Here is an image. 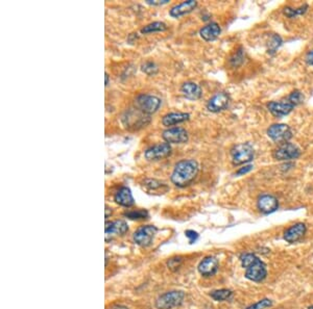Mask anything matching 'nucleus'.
I'll return each instance as SVG.
<instances>
[{
  "label": "nucleus",
  "instance_id": "obj_20",
  "mask_svg": "<svg viewBox=\"0 0 313 309\" xmlns=\"http://www.w3.org/2000/svg\"><path fill=\"white\" fill-rule=\"evenodd\" d=\"M220 32L221 29L219 25L215 22H211L201 29L200 35L205 41H214L219 37Z\"/></svg>",
  "mask_w": 313,
  "mask_h": 309
},
{
  "label": "nucleus",
  "instance_id": "obj_13",
  "mask_svg": "<svg viewBox=\"0 0 313 309\" xmlns=\"http://www.w3.org/2000/svg\"><path fill=\"white\" fill-rule=\"evenodd\" d=\"M219 269L218 261L213 256H207L199 264V272L204 277H212Z\"/></svg>",
  "mask_w": 313,
  "mask_h": 309
},
{
  "label": "nucleus",
  "instance_id": "obj_21",
  "mask_svg": "<svg viewBox=\"0 0 313 309\" xmlns=\"http://www.w3.org/2000/svg\"><path fill=\"white\" fill-rule=\"evenodd\" d=\"M190 115L186 113H170L163 117L162 124L164 126H174V125L187 121Z\"/></svg>",
  "mask_w": 313,
  "mask_h": 309
},
{
  "label": "nucleus",
  "instance_id": "obj_32",
  "mask_svg": "<svg viewBox=\"0 0 313 309\" xmlns=\"http://www.w3.org/2000/svg\"><path fill=\"white\" fill-rule=\"evenodd\" d=\"M185 235H186V237L188 238L189 243H190V244L195 243L196 239L199 238V235H197V232H195L194 230H187V231L185 232Z\"/></svg>",
  "mask_w": 313,
  "mask_h": 309
},
{
  "label": "nucleus",
  "instance_id": "obj_22",
  "mask_svg": "<svg viewBox=\"0 0 313 309\" xmlns=\"http://www.w3.org/2000/svg\"><path fill=\"white\" fill-rule=\"evenodd\" d=\"M166 29H167V25L165 23L161 22V21H156V22H153L151 24H147L146 26H144L141 29V32L144 33V35H146V33L162 32V31H165Z\"/></svg>",
  "mask_w": 313,
  "mask_h": 309
},
{
  "label": "nucleus",
  "instance_id": "obj_34",
  "mask_svg": "<svg viewBox=\"0 0 313 309\" xmlns=\"http://www.w3.org/2000/svg\"><path fill=\"white\" fill-rule=\"evenodd\" d=\"M253 170V166L252 165H248V166H244L243 168H240L239 170H238L236 172V175H243V174H246L249 173L250 171Z\"/></svg>",
  "mask_w": 313,
  "mask_h": 309
},
{
  "label": "nucleus",
  "instance_id": "obj_17",
  "mask_svg": "<svg viewBox=\"0 0 313 309\" xmlns=\"http://www.w3.org/2000/svg\"><path fill=\"white\" fill-rule=\"evenodd\" d=\"M196 6V1H194V0H188V1H184L182 3L175 5L174 7H171V10L169 11V15L171 17H174V18H180V17L191 13Z\"/></svg>",
  "mask_w": 313,
  "mask_h": 309
},
{
  "label": "nucleus",
  "instance_id": "obj_36",
  "mask_svg": "<svg viewBox=\"0 0 313 309\" xmlns=\"http://www.w3.org/2000/svg\"><path fill=\"white\" fill-rule=\"evenodd\" d=\"M306 62L308 63L309 66L313 67V50L312 51H310L308 54H307V57H306Z\"/></svg>",
  "mask_w": 313,
  "mask_h": 309
},
{
  "label": "nucleus",
  "instance_id": "obj_12",
  "mask_svg": "<svg viewBox=\"0 0 313 309\" xmlns=\"http://www.w3.org/2000/svg\"><path fill=\"white\" fill-rule=\"evenodd\" d=\"M230 103V96L226 92H218L213 97L210 98V100L207 103V108L209 112L212 113H219L221 111L226 110Z\"/></svg>",
  "mask_w": 313,
  "mask_h": 309
},
{
  "label": "nucleus",
  "instance_id": "obj_19",
  "mask_svg": "<svg viewBox=\"0 0 313 309\" xmlns=\"http://www.w3.org/2000/svg\"><path fill=\"white\" fill-rule=\"evenodd\" d=\"M183 95L189 100H197L202 97V89L195 82L187 81L181 88Z\"/></svg>",
  "mask_w": 313,
  "mask_h": 309
},
{
  "label": "nucleus",
  "instance_id": "obj_31",
  "mask_svg": "<svg viewBox=\"0 0 313 309\" xmlns=\"http://www.w3.org/2000/svg\"><path fill=\"white\" fill-rule=\"evenodd\" d=\"M231 65H232L233 67H237L239 66L242 62H243V53H242V50H239V51L236 52L232 57H231Z\"/></svg>",
  "mask_w": 313,
  "mask_h": 309
},
{
  "label": "nucleus",
  "instance_id": "obj_18",
  "mask_svg": "<svg viewBox=\"0 0 313 309\" xmlns=\"http://www.w3.org/2000/svg\"><path fill=\"white\" fill-rule=\"evenodd\" d=\"M293 105L290 104L288 101L286 102H269L267 104V108L268 111L271 113V115H274L275 117H284L287 116L288 114H290L293 110Z\"/></svg>",
  "mask_w": 313,
  "mask_h": 309
},
{
  "label": "nucleus",
  "instance_id": "obj_15",
  "mask_svg": "<svg viewBox=\"0 0 313 309\" xmlns=\"http://www.w3.org/2000/svg\"><path fill=\"white\" fill-rule=\"evenodd\" d=\"M306 231H307L306 225L303 223H296L284 232V239L287 241V243H290V244L296 243V241H299L305 236Z\"/></svg>",
  "mask_w": 313,
  "mask_h": 309
},
{
  "label": "nucleus",
  "instance_id": "obj_8",
  "mask_svg": "<svg viewBox=\"0 0 313 309\" xmlns=\"http://www.w3.org/2000/svg\"><path fill=\"white\" fill-rule=\"evenodd\" d=\"M301 155V150L294 144L287 143L280 145L273 153V156L277 161H290L295 160Z\"/></svg>",
  "mask_w": 313,
  "mask_h": 309
},
{
  "label": "nucleus",
  "instance_id": "obj_40",
  "mask_svg": "<svg viewBox=\"0 0 313 309\" xmlns=\"http://www.w3.org/2000/svg\"><path fill=\"white\" fill-rule=\"evenodd\" d=\"M308 309H313V305H312V306H309Z\"/></svg>",
  "mask_w": 313,
  "mask_h": 309
},
{
  "label": "nucleus",
  "instance_id": "obj_10",
  "mask_svg": "<svg viewBox=\"0 0 313 309\" xmlns=\"http://www.w3.org/2000/svg\"><path fill=\"white\" fill-rule=\"evenodd\" d=\"M162 138L169 144H183L188 141V132L182 127L168 128L163 132Z\"/></svg>",
  "mask_w": 313,
  "mask_h": 309
},
{
  "label": "nucleus",
  "instance_id": "obj_3",
  "mask_svg": "<svg viewBox=\"0 0 313 309\" xmlns=\"http://www.w3.org/2000/svg\"><path fill=\"white\" fill-rule=\"evenodd\" d=\"M185 296L182 290L167 291L156 299V307L158 309H175L183 304Z\"/></svg>",
  "mask_w": 313,
  "mask_h": 309
},
{
  "label": "nucleus",
  "instance_id": "obj_11",
  "mask_svg": "<svg viewBox=\"0 0 313 309\" xmlns=\"http://www.w3.org/2000/svg\"><path fill=\"white\" fill-rule=\"evenodd\" d=\"M129 231V226L126 221L116 220L105 223V240H110L116 237L126 235Z\"/></svg>",
  "mask_w": 313,
  "mask_h": 309
},
{
  "label": "nucleus",
  "instance_id": "obj_6",
  "mask_svg": "<svg viewBox=\"0 0 313 309\" xmlns=\"http://www.w3.org/2000/svg\"><path fill=\"white\" fill-rule=\"evenodd\" d=\"M156 232H158V229H156V226H153V225H145V226L139 227L134 232L133 239L140 247H150L153 244Z\"/></svg>",
  "mask_w": 313,
  "mask_h": 309
},
{
  "label": "nucleus",
  "instance_id": "obj_39",
  "mask_svg": "<svg viewBox=\"0 0 313 309\" xmlns=\"http://www.w3.org/2000/svg\"><path fill=\"white\" fill-rule=\"evenodd\" d=\"M109 79H110V76L108 73H105V87L109 86Z\"/></svg>",
  "mask_w": 313,
  "mask_h": 309
},
{
  "label": "nucleus",
  "instance_id": "obj_37",
  "mask_svg": "<svg viewBox=\"0 0 313 309\" xmlns=\"http://www.w3.org/2000/svg\"><path fill=\"white\" fill-rule=\"evenodd\" d=\"M109 213L112 214V208H110L108 205H106V206H105V218H106V219H108L109 215H110Z\"/></svg>",
  "mask_w": 313,
  "mask_h": 309
},
{
  "label": "nucleus",
  "instance_id": "obj_9",
  "mask_svg": "<svg viewBox=\"0 0 313 309\" xmlns=\"http://www.w3.org/2000/svg\"><path fill=\"white\" fill-rule=\"evenodd\" d=\"M171 153V146L169 143H161L152 146L145 150L144 157L147 161H160L169 156Z\"/></svg>",
  "mask_w": 313,
  "mask_h": 309
},
{
  "label": "nucleus",
  "instance_id": "obj_14",
  "mask_svg": "<svg viewBox=\"0 0 313 309\" xmlns=\"http://www.w3.org/2000/svg\"><path fill=\"white\" fill-rule=\"evenodd\" d=\"M279 207V201L278 199L273 196V195H262L258 199V208L259 211L264 214H269L275 213Z\"/></svg>",
  "mask_w": 313,
  "mask_h": 309
},
{
  "label": "nucleus",
  "instance_id": "obj_25",
  "mask_svg": "<svg viewBox=\"0 0 313 309\" xmlns=\"http://www.w3.org/2000/svg\"><path fill=\"white\" fill-rule=\"evenodd\" d=\"M308 10V5L304 4L303 6L299 7V8H291V7H285L284 8V14L288 17V18H293V17L303 15L307 12Z\"/></svg>",
  "mask_w": 313,
  "mask_h": 309
},
{
  "label": "nucleus",
  "instance_id": "obj_38",
  "mask_svg": "<svg viewBox=\"0 0 313 309\" xmlns=\"http://www.w3.org/2000/svg\"><path fill=\"white\" fill-rule=\"evenodd\" d=\"M112 309H129V308L126 306H122V305H116V306H114Z\"/></svg>",
  "mask_w": 313,
  "mask_h": 309
},
{
  "label": "nucleus",
  "instance_id": "obj_5",
  "mask_svg": "<svg viewBox=\"0 0 313 309\" xmlns=\"http://www.w3.org/2000/svg\"><path fill=\"white\" fill-rule=\"evenodd\" d=\"M255 155L254 148L249 143H242L234 146L231 150L232 163L235 166H240L253 161Z\"/></svg>",
  "mask_w": 313,
  "mask_h": 309
},
{
  "label": "nucleus",
  "instance_id": "obj_33",
  "mask_svg": "<svg viewBox=\"0 0 313 309\" xmlns=\"http://www.w3.org/2000/svg\"><path fill=\"white\" fill-rule=\"evenodd\" d=\"M181 261H182V257H176V258H171V260H169L167 264L170 269L178 268Z\"/></svg>",
  "mask_w": 313,
  "mask_h": 309
},
{
  "label": "nucleus",
  "instance_id": "obj_1",
  "mask_svg": "<svg viewBox=\"0 0 313 309\" xmlns=\"http://www.w3.org/2000/svg\"><path fill=\"white\" fill-rule=\"evenodd\" d=\"M200 166L194 160H183L179 162L171 174V182L179 188H186L196 178Z\"/></svg>",
  "mask_w": 313,
  "mask_h": 309
},
{
  "label": "nucleus",
  "instance_id": "obj_30",
  "mask_svg": "<svg viewBox=\"0 0 313 309\" xmlns=\"http://www.w3.org/2000/svg\"><path fill=\"white\" fill-rule=\"evenodd\" d=\"M144 186L150 190H156L161 189L162 187H165L163 185V183H161L160 181L156 180V179H146L144 181Z\"/></svg>",
  "mask_w": 313,
  "mask_h": 309
},
{
  "label": "nucleus",
  "instance_id": "obj_24",
  "mask_svg": "<svg viewBox=\"0 0 313 309\" xmlns=\"http://www.w3.org/2000/svg\"><path fill=\"white\" fill-rule=\"evenodd\" d=\"M123 215L127 216L130 220H145L148 218V213L145 210H136V211H129L123 214Z\"/></svg>",
  "mask_w": 313,
  "mask_h": 309
},
{
  "label": "nucleus",
  "instance_id": "obj_7",
  "mask_svg": "<svg viewBox=\"0 0 313 309\" xmlns=\"http://www.w3.org/2000/svg\"><path fill=\"white\" fill-rule=\"evenodd\" d=\"M267 136L278 144H284L292 138L290 127L286 124H274L267 129Z\"/></svg>",
  "mask_w": 313,
  "mask_h": 309
},
{
  "label": "nucleus",
  "instance_id": "obj_29",
  "mask_svg": "<svg viewBox=\"0 0 313 309\" xmlns=\"http://www.w3.org/2000/svg\"><path fill=\"white\" fill-rule=\"evenodd\" d=\"M142 71L147 75H155L158 72V67L153 62H146L142 65Z\"/></svg>",
  "mask_w": 313,
  "mask_h": 309
},
{
  "label": "nucleus",
  "instance_id": "obj_27",
  "mask_svg": "<svg viewBox=\"0 0 313 309\" xmlns=\"http://www.w3.org/2000/svg\"><path fill=\"white\" fill-rule=\"evenodd\" d=\"M282 45V39L280 36L275 35L271 37V40L269 41L268 44V52L270 53H275L276 50Z\"/></svg>",
  "mask_w": 313,
  "mask_h": 309
},
{
  "label": "nucleus",
  "instance_id": "obj_35",
  "mask_svg": "<svg viewBox=\"0 0 313 309\" xmlns=\"http://www.w3.org/2000/svg\"><path fill=\"white\" fill-rule=\"evenodd\" d=\"M168 2V0H146V3L151 5H163L166 4Z\"/></svg>",
  "mask_w": 313,
  "mask_h": 309
},
{
  "label": "nucleus",
  "instance_id": "obj_2",
  "mask_svg": "<svg viewBox=\"0 0 313 309\" xmlns=\"http://www.w3.org/2000/svg\"><path fill=\"white\" fill-rule=\"evenodd\" d=\"M242 268L245 270V278L254 282H262L267 276L265 263L253 253H245L240 257Z\"/></svg>",
  "mask_w": 313,
  "mask_h": 309
},
{
  "label": "nucleus",
  "instance_id": "obj_23",
  "mask_svg": "<svg viewBox=\"0 0 313 309\" xmlns=\"http://www.w3.org/2000/svg\"><path fill=\"white\" fill-rule=\"evenodd\" d=\"M232 295H233L232 290L227 289V288L214 290L210 294L211 298L213 300H215V301H226V300H229L231 297H232Z\"/></svg>",
  "mask_w": 313,
  "mask_h": 309
},
{
  "label": "nucleus",
  "instance_id": "obj_26",
  "mask_svg": "<svg viewBox=\"0 0 313 309\" xmlns=\"http://www.w3.org/2000/svg\"><path fill=\"white\" fill-rule=\"evenodd\" d=\"M303 100H304V96H303V94L301 93V92L300 91H294V92H292V93L289 96H288L287 101L289 102L290 104H292L293 106H296V105L301 104L303 102Z\"/></svg>",
  "mask_w": 313,
  "mask_h": 309
},
{
  "label": "nucleus",
  "instance_id": "obj_28",
  "mask_svg": "<svg viewBox=\"0 0 313 309\" xmlns=\"http://www.w3.org/2000/svg\"><path fill=\"white\" fill-rule=\"evenodd\" d=\"M274 302L271 301V300L269 299H262L260 300V301H258L257 303H255L249 307H246V309H266L268 307H271L273 306Z\"/></svg>",
  "mask_w": 313,
  "mask_h": 309
},
{
  "label": "nucleus",
  "instance_id": "obj_16",
  "mask_svg": "<svg viewBox=\"0 0 313 309\" xmlns=\"http://www.w3.org/2000/svg\"><path fill=\"white\" fill-rule=\"evenodd\" d=\"M114 200L117 204L123 207H130L135 204L134 197L131 195V191L128 187L120 188L116 191V194H115Z\"/></svg>",
  "mask_w": 313,
  "mask_h": 309
},
{
  "label": "nucleus",
  "instance_id": "obj_4",
  "mask_svg": "<svg viewBox=\"0 0 313 309\" xmlns=\"http://www.w3.org/2000/svg\"><path fill=\"white\" fill-rule=\"evenodd\" d=\"M137 110L145 115H152L159 110L161 99L150 94H140L135 99Z\"/></svg>",
  "mask_w": 313,
  "mask_h": 309
}]
</instances>
